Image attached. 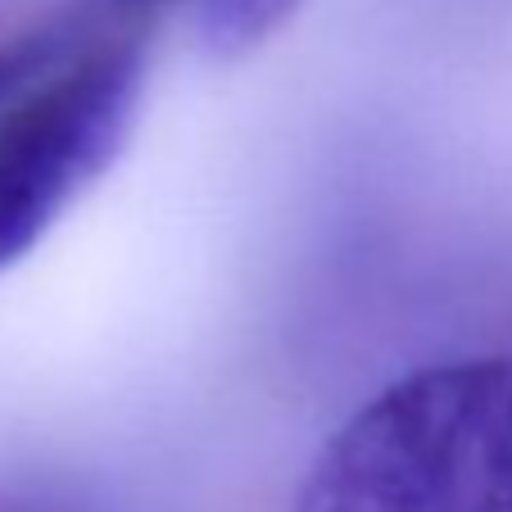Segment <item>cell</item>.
I'll return each mask as SVG.
<instances>
[{
  "instance_id": "cell-1",
  "label": "cell",
  "mask_w": 512,
  "mask_h": 512,
  "mask_svg": "<svg viewBox=\"0 0 512 512\" xmlns=\"http://www.w3.org/2000/svg\"><path fill=\"white\" fill-rule=\"evenodd\" d=\"M295 512H512V358L426 363L349 413Z\"/></svg>"
},
{
  "instance_id": "cell-2",
  "label": "cell",
  "mask_w": 512,
  "mask_h": 512,
  "mask_svg": "<svg viewBox=\"0 0 512 512\" xmlns=\"http://www.w3.org/2000/svg\"><path fill=\"white\" fill-rule=\"evenodd\" d=\"M141 50L96 46L50 73L0 118V272L118 159L141 105Z\"/></svg>"
},
{
  "instance_id": "cell-4",
  "label": "cell",
  "mask_w": 512,
  "mask_h": 512,
  "mask_svg": "<svg viewBox=\"0 0 512 512\" xmlns=\"http://www.w3.org/2000/svg\"><path fill=\"white\" fill-rule=\"evenodd\" d=\"M68 59V32L46 28L0 46V118L10 114L37 82H46L59 64Z\"/></svg>"
},
{
  "instance_id": "cell-3",
  "label": "cell",
  "mask_w": 512,
  "mask_h": 512,
  "mask_svg": "<svg viewBox=\"0 0 512 512\" xmlns=\"http://www.w3.org/2000/svg\"><path fill=\"white\" fill-rule=\"evenodd\" d=\"M304 0H200V37L213 59H241L272 37Z\"/></svg>"
}]
</instances>
